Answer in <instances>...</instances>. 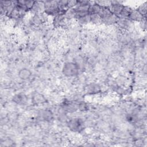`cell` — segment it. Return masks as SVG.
Instances as JSON below:
<instances>
[{"label": "cell", "mask_w": 147, "mask_h": 147, "mask_svg": "<svg viewBox=\"0 0 147 147\" xmlns=\"http://www.w3.org/2000/svg\"><path fill=\"white\" fill-rule=\"evenodd\" d=\"M79 65L74 62H67L65 63L62 68V73L66 77L76 76L79 74Z\"/></svg>", "instance_id": "obj_1"}, {"label": "cell", "mask_w": 147, "mask_h": 147, "mask_svg": "<svg viewBox=\"0 0 147 147\" xmlns=\"http://www.w3.org/2000/svg\"><path fill=\"white\" fill-rule=\"evenodd\" d=\"M68 127L73 131H78L83 126V121L79 118H74L68 122Z\"/></svg>", "instance_id": "obj_2"}, {"label": "cell", "mask_w": 147, "mask_h": 147, "mask_svg": "<svg viewBox=\"0 0 147 147\" xmlns=\"http://www.w3.org/2000/svg\"><path fill=\"white\" fill-rule=\"evenodd\" d=\"M18 75L20 79L22 80H26L30 78L32 75V72L30 69L26 68H24L18 71Z\"/></svg>", "instance_id": "obj_3"}, {"label": "cell", "mask_w": 147, "mask_h": 147, "mask_svg": "<svg viewBox=\"0 0 147 147\" xmlns=\"http://www.w3.org/2000/svg\"><path fill=\"white\" fill-rule=\"evenodd\" d=\"M32 102L35 105H40L45 103L46 102V99L44 96L40 94V93H36L33 95L32 98Z\"/></svg>", "instance_id": "obj_4"}, {"label": "cell", "mask_w": 147, "mask_h": 147, "mask_svg": "<svg viewBox=\"0 0 147 147\" xmlns=\"http://www.w3.org/2000/svg\"><path fill=\"white\" fill-rule=\"evenodd\" d=\"M12 100L16 104L18 105H23L26 102L27 99L26 96L22 94H16L13 96Z\"/></svg>", "instance_id": "obj_5"}, {"label": "cell", "mask_w": 147, "mask_h": 147, "mask_svg": "<svg viewBox=\"0 0 147 147\" xmlns=\"http://www.w3.org/2000/svg\"><path fill=\"white\" fill-rule=\"evenodd\" d=\"M128 18L136 21H141L143 20V16L138 12L137 9L132 10Z\"/></svg>", "instance_id": "obj_6"}, {"label": "cell", "mask_w": 147, "mask_h": 147, "mask_svg": "<svg viewBox=\"0 0 147 147\" xmlns=\"http://www.w3.org/2000/svg\"><path fill=\"white\" fill-rule=\"evenodd\" d=\"M87 91L90 94H96L100 91V87L98 84L92 83L87 85Z\"/></svg>", "instance_id": "obj_7"}, {"label": "cell", "mask_w": 147, "mask_h": 147, "mask_svg": "<svg viewBox=\"0 0 147 147\" xmlns=\"http://www.w3.org/2000/svg\"><path fill=\"white\" fill-rule=\"evenodd\" d=\"M41 117L44 120L47 121H49L52 119L53 114L51 111L45 110V111H42L41 114Z\"/></svg>", "instance_id": "obj_8"}, {"label": "cell", "mask_w": 147, "mask_h": 147, "mask_svg": "<svg viewBox=\"0 0 147 147\" xmlns=\"http://www.w3.org/2000/svg\"><path fill=\"white\" fill-rule=\"evenodd\" d=\"M138 12L142 16H145L146 15V6L145 5V3L141 5V6H139L138 9H137Z\"/></svg>", "instance_id": "obj_9"}]
</instances>
